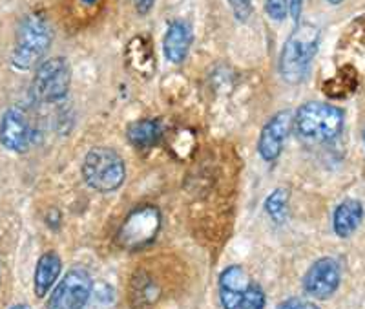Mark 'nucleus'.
<instances>
[{
    "label": "nucleus",
    "instance_id": "f257e3e1",
    "mask_svg": "<svg viewBox=\"0 0 365 309\" xmlns=\"http://www.w3.org/2000/svg\"><path fill=\"white\" fill-rule=\"evenodd\" d=\"M319 46V29L311 22H302L294 28L282 55H279V76L291 84L302 83L307 77L311 64Z\"/></svg>",
    "mask_w": 365,
    "mask_h": 309
},
{
    "label": "nucleus",
    "instance_id": "f03ea898",
    "mask_svg": "<svg viewBox=\"0 0 365 309\" xmlns=\"http://www.w3.org/2000/svg\"><path fill=\"white\" fill-rule=\"evenodd\" d=\"M292 128L303 141H332L344 128V110L329 103L311 101L296 110Z\"/></svg>",
    "mask_w": 365,
    "mask_h": 309
},
{
    "label": "nucleus",
    "instance_id": "7ed1b4c3",
    "mask_svg": "<svg viewBox=\"0 0 365 309\" xmlns=\"http://www.w3.org/2000/svg\"><path fill=\"white\" fill-rule=\"evenodd\" d=\"M51 44V29L41 13H29L21 21L11 54V64L17 70L37 66Z\"/></svg>",
    "mask_w": 365,
    "mask_h": 309
},
{
    "label": "nucleus",
    "instance_id": "20e7f679",
    "mask_svg": "<svg viewBox=\"0 0 365 309\" xmlns=\"http://www.w3.org/2000/svg\"><path fill=\"white\" fill-rule=\"evenodd\" d=\"M126 167L120 154L113 148H91L83 161V180L96 193H113L125 183Z\"/></svg>",
    "mask_w": 365,
    "mask_h": 309
},
{
    "label": "nucleus",
    "instance_id": "39448f33",
    "mask_svg": "<svg viewBox=\"0 0 365 309\" xmlns=\"http://www.w3.org/2000/svg\"><path fill=\"white\" fill-rule=\"evenodd\" d=\"M71 68L64 57L48 59L37 68L31 83V93L41 103H57L70 92Z\"/></svg>",
    "mask_w": 365,
    "mask_h": 309
},
{
    "label": "nucleus",
    "instance_id": "423d86ee",
    "mask_svg": "<svg viewBox=\"0 0 365 309\" xmlns=\"http://www.w3.org/2000/svg\"><path fill=\"white\" fill-rule=\"evenodd\" d=\"M161 229V213L155 205H141L133 209L119 231V242L126 249L150 245Z\"/></svg>",
    "mask_w": 365,
    "mask_h": 309
},
{
    "label": "nucleus",
    "instance_id": "0eeeda50",
    "mask_svg": "<svg viewBox=\"0 0 365 309\" xmlns=\"http://www.w3.org/2000/svg\"><path fill=\"white\" fill-rule=\"evenodd\" d=\"M93 293V282L84 269H71L55 285L48 309H83Z\"/></svg>",
    "mask_w": 365,
    "mask_h": 309
},
{
    "label": "nucleus",
    "instance_id": "6e6552de",
    "mask_svg": "<svg viewBox=\"0 0 365 309\" xmlns=\"http://www.w3.org/2000/svg\"><path fill=\"white\" fill-rule=\"evenodd\" d=\"M341 282V268L338 260L331 256L316 260L303 276V289L309 297L316 300H327L331 298Z\"/></svg>",
    "mask_w": 365,
    "mask_h": 309
},
{
    "label": "nucleus",
    "instance_id": "1a4fd4ad",
    "mask_svg": "<svg viewBox=\"0 0 365 309\" xmlns=\"http://www.w3.org/2000/svg\"><path fill=\"white\" fill-rule=\"evenodd\" d=\"M0 143L15 154L26 152L34 143V126L28 113L19 106L6 110L0 119Z\"/></svg>",
    "mask_w": 365,
    "mask_h": 309
},
{
    "label": "nucleus",
    "instance_id": "9d476101",
    "mask_svg": "<svg viewBox=\"0 0 365 309\" xmlns=\"http://www.w3.org/2000/svg\"><path fill=\"white\" fill-rule=\"evenodd\" d=\"M292 123H294V113L291 110H282L267 121L257 141V154L262 156L263 161L272 163L279 158L283 152V143L291 134Z\"/></svg>",
    "mask_w": 365,
    "mask_h": 309
},
{
    "label": "nucleus",
    "instance_id": "9b49d317",
    "mask_svg": "<svg viewBox=\"0 0 365 309\" xmlns=\"http://www.w3.org/2000/svg\"><path fill=\"white\" fill-rule=\"evenodd\" d=\"M250 280L241 265H228L220 275V302L223 309L240 308L241 297L249 288Z\"/></svg>",
    "mask_w": 365,
    "mask_h": 309
},
{
    "label": "nucleus",
    "instance_id": "f8f14e48",
    "mask_svg": "<svg viewBox=\"0 0 365 309\" xmlns=\"http://www.w3.org/2000/svg\"><path fill=\"white\" fill-rule=\"evenodd\" d=\"M192 29L187 22L174 21L166 29L165 41H163V51H165L166 61L174 64H181L187 59L192 46Z\"/></svg>",
    "mask_w": 365,
    "mask_h": 309
},
{
    "label": "nucleus",
    "instance_id": "ddd939ff",
    "mask_svg": "<svg viewBox=\"0 0 365 309\" xmlns=\"http://www.w3.org/2000/svg\"><path fill=\"white\" fill-rule=\"evenodd\" d=\"M364 220V205L358 200H345L332 214V229L340 238H347L360 227Z\"/></svg>",
    "mask_w": 365,
    "mask_h": 309
},
{
    "label": "nucleus",
    "instance_id": "4468645a",
    "mask_svg": "<svg viewBox=\"0 0 365 309\" xmlns=\"http://www.w3.org/2000/svg\"><path fill=\"white\" fill-rule=\"evenodd\" d=\"M63 271V262L57 253L50 251L38 258L37 268H35V295L38 298L46 297L48 291L55 285L57 278Z\"/></svg>",
    "mask_w": 365,
    "mask_h": 309
},
{
    "label": "nucleus",
    "instance_id": "2eb2a0df",
    "mask_svg": "<svg viewBox=\"0 0 365 309\" xmlns=\"http://www.w3.org/2000/svg\"><path fill=\"white\" fill-rule=\"evenodd\" d=\"M161 136L163 128L155 119H139L126 128V139L135 148H146V146L155 145L159 143Z\"/></svg>",
    "mask_w": 365,
    "mask_h": 309
},
{
    "label": "nucleus",
    "instance_id": "dca6fc26",
    "mask_svg": "<svg viewBox=\"0 0 365 309\" xmlns=\"http://www.w3.org/2000/svg\"><path fill=\"white\" fill-rule=\"evenodd\" d=\"M356 88V76L353 70H341L336 77L325 83V93L329 97H345Z\"/></svg>",
    "mask_w": 365,
    "mask_h": 309
},
{
    "label": "nucleus",
    "instance_id": "f3484780",
    "mask_svg": "<svg viewBox=\"0 0 365 309\" xmlns=\"http://www.w3.org/2000/svg\"><path fill=\"white\" fill-rule=\"evenodd\" d=\"M287 203H289V194L285 188H276L265 200V213L274 222L282 223L287 218Z\"/></svg>",
    "mask_w": 365,
    "mask_h": 309
},
{
    "label": "nucleus",
    "instance_id": "a211bd4d",
    "mask_svg": "<svg viewBox=\"0 0 365 309\" xmlns=\"http://www.w3.org/2000/svg\"><path fill=\"white\" fill-rule=\"evenodd\" d=\"M133 298L137 300V304L141 305L152 304L158 298V288L145 273L137 275L135 280H133Z\"/></svg>",
    "mask_w": 365,
    "mask_h": 309
},
{
    "label": "nucleus",
    "instance_id": "6ab92c4d",
    "mask_svg": "<svg viewBox=\"0 0 365 309\" xmlns=\"http://www.w3.org/2000/svg\"><path fill=\"white\" fill-rule=\"evenodd\" d=\"M265 293H263L262 285L256 282H250L249 288L245 289L243 297H241L240 308L237 309H263L265 308Z\"/></svg>",
    "mask_w": 365,
    "mask_h": 309
},
{
    "label": "nucleus",
    "instance_id": "aec40b11",
    "mask_svg": "<svg viewBox=\"0 0 365 309\" xmlns=\"http://www.w3.org/2000/svg\"><path fill=\"white\" fill-rule=\"evenodd\" d=\"M265 11L272 21H285L289 13V2L287 0H265Z\"/></svg>",
    "mask_w": 365,
    "mask_h": 309
},
{
    "label": "nucleus",
    "instance_id": "412c9836",
    "mask_svg": "<svg viewBox=\"0 0 365 309\" xmlns=\"http://www.w3.org/2000/svg\"><path fill=\"white\" fill-rule=\"evenodd\" d=\"M230 9H232L234 17L240 22H247L252 15V0H227Z\"/></svg>",
    "mask_w": 365,
    "mask_h": 309
},
{
    "label": "nucleus",
    "instance_id": "4be33fe9",
    "mask_svg": "<svg viewBox=\"0 0 365 309\" xmlns=\"http://www.w3.org/2000/svg\"><path fill=\"white\" fill-rule=\"evenodd\" d=\"M278 309H319L314 302L302 300V298H289L278 305Z\"/></svg>",
    "mask_w": 365,
    "mask_h": 309
},
{
    "label": "nucleus",
    "instance_id": "5701e85b",
    "mask_svg": "<svg viewBox=\"0 0 365 309\" xmlns=\"http://www.w3.org/2000/svg\"><path fill=\"white\" fill-rule=\"evenodd\" d=\"M289 2V13L292 15L296 24H299V17H302V9H303V0H287Z\"/></svg>",
    "mask_w": 365,
    "mask_h": 309
},
{
    "label": "nucleus",
    "instance_id": "b1692460",
    "mask_svg": "<svg viewBox=\"0 0 365 309\" xmlns=\"http://www.w3.org/2000/svg\"><path fill=\"white\" fill-rule=\"evenodd\" d=\"M155 0H133V6H135L137 13H141V15H146L150 9L154 8Z\"/></svg>",
    "mask_w": 365,
    "mask_h": 309
},
{
    "label": "nucleus",
    "instance_id": "393cba45",
    "mask_svg": "<svg viewBox=\"0 0 365 309\" xmlns=\"http://www.w3.org/2000/svg\"><path fill=\"white\" fill-rule=\"evenodd\" d=\"M11 309H31V308H29L28 304H17V305H13Z\"/></svg>",
    "mask_w": 365,
    "mask_h": 309
},
{
    "label": "nucleus",
    "instance_id": "a878e982",
    "mask_svg": "<svg viewBox=\"0 0 365 309\" xmlns=\"http://www.w3.org/2000/svg\"><path fill=\"white\" fill-rule=\"evenodd\" d=\"M329 4H332V6H338V4H341V2H344V0H327Z\"/></svg>",
    "mask_w": 365,
    "mask_h": 309
},
{
    "label": "nucleus",
    "instance_id": "bb28decb",
    "mask_svg": "<svg viewBox=\"0 0 365 309\" xmlns=\"http://www.w3.org/2000/svg\"><path fill=\"white\" fill-rule=\"evenodd\" d=\"M84 4H93V2H96V0H83Z\"/></svg>",
    "mask_w": 365,
    "mask_h": 309
},
{
    "label": "nucleus",
    "instance_id": "cd10ccee",
    "mask_svg": "<svg viewBox=\"0 0 365 309\" xmlns=\"http://www.w3.org/2000/svg\"><path fill=\"white\" fill-rule=\"evenodd\" d=\"M364 141H365V134H364Z\"/></svg>",
    "mask_w": 365,
    "mask_h": 309
}]
</instances>
